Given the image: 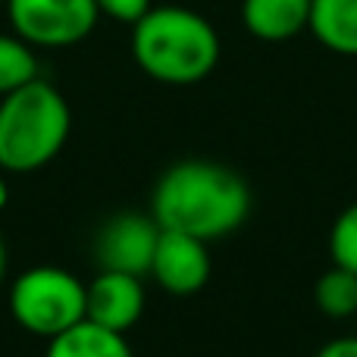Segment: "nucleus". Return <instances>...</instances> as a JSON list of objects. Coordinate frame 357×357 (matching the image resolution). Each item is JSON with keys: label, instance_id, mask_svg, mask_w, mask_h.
<instances>
[{"label": "nucleus", "instance_id": "f257e3e1", "mask_svg": "<svg viewBox=\"0 0 357 357\" xmlns=\"http://www.w3.org/2000/svg\"><path fill=\"white\" fill-rule=\"evenodd\" d=\"M254 207L251 185L216 160H178L151 191V216L167 232L220 241L238 232Z\"/></svg>", "mask_w": 357, "mask_h": 357}, {"label": "nucleus", "instance_id": "f03ea898", "mask_svg": "<svg viewBox=\"0 0 357 357\" xmlns=\"http://www.w3.org/2000/svg\"><path fill=\"white\" fill-rule=\"evenodd\" d=\"M132 56L154 82L197 85L220 63V35L188 6H151L132 25Z\"/></svg>", "mask_w": 357, "mask_h": 357}, {"label": "nucleus", "instance_id": "7ed1b4c3", "mask_svg": "<svg viewBox=\"0 0 357 357\" xmlns=\"http://www.w3.org/2000/svg\"><path fill=\"white\" fill-rule=\"evenodd\" d=\"M73 113L47 79L0 98V173H38L60 157L69 142Z\"/></svg>", "mask_w": 357, "mask_h": 357}, {"label": "nucleus", "instance_id": "20e7f679", "mask_svg": "<svg viewBox=\"0 0 357 357\" xmlns=\"http://www.w3.org/2000/svg\"><path fill=\"white\" fill-rule=\"evenodd\" d=\"M10 314L25 333L54 339L85 320V282L63 266H31L10 282Z\"/></svg>", "mask_w": 357, "mask_h": 357}, {"label": "nucleus", "instance_id": "39448f33", "mask_svg": "<svg viewBox=\"0 0 357 357\" xmlns=\"http://www.w3.org/2000/svg\"><path fill=\"white\" fill-rule=\"evenodd\" d=\"M13 31L31 47H69L85 41L100 19L94 0H6Z\"/></svg>", "mask_w": 357, "mask_h": 357}, {"label": "nucleus", "instance_id": "423d86ee", "mask_svg": "<svg viewBox=\"0 0 357 357\" xmlns=\"http://www.w3.org/2000/svg\"><path fill=\"white\" fill-rule=\"evenodd\" d=\"M157 241L160 226L151 213H116L94 235V260L100 270L148 276Z\"/></svg>", "mask_w": 357, "mask_h": 357}, {"label": "nucleus", "instance_id": "0eeeda50", "mask_svg": "<svg viewBox=\"0 0 357 357\" xmlns=\"http://www.w3.org/2000/svg\"><path fill=\"white\" fill-rule=\"evenodd\" d=\"M210 266L213 264H210L207 241L195 238V235L160 229V241H157L154 264H151L148 276H154V282L167 295L188 298L197 295L210 282Z\"/></svg>", "mask_w": 357, "mask_h": 357}, {"label": "nucleus", "instance_id": "6e6552de", "mask_svg": "<svg viewBox=\"0 0 357 357\" xmlns=\"http://www.w3.org/2000/svg\"><path fill=\"white\" fill-rule=\"evenodd\" d=\"M144 304H148V295H144L142 276L100 270L91 282H85V320L113 333H129L142 320Z\"/></svg>", "mask_w": 357, "mask_h": 357}, {"label": "nucleus", "instance_id": "1a4fd4ad", "mask_svg": "<svg viewBox=\"0 0 357 357\" xmlns=\"http://www.w3.org/2000/svg\"><path fill=\"white\" fill-rule=\"evenodd\" d=\"M241 22L260 41H289L310 22V0H241Z\"/></svg>", "mask_w": 357, "mask_h": 357}, {"label": "nucleus", "instance_id": "9d476101", "mask_svg": "<svg viewBox=\"0 0 357 357\" xmlns=\"http://www.w3.org/2000/svg\"><path fill=\"white\" fill-rule=\"evenodd\" d=\"M307 29L326 50L357 56V0H310Z\"/></svg>", "mask_w": 357, "mask_h": 357}, {"label": "nucleus", "instance_id": "9b49d317", "mask_svg": "<svg viewBox=\"0 0 357 357\" xmlns=\"http://www.w3.org/2000/svg\"><path fill=\"white\" fill-rule=\"evenodd\" d=\"M44 357H135L129 339L123 333L104 329L91 320H82L69 326L66 333L54 335L47 342Z\"/></svg>", "mask_w": 357, "mask_h": 357}, {"label": "nucleus", "instance_id": "f8f14e48", "mask_svg": "<svg viewBox=\"0 0 357 357\" xmlns=\"http://www.w3.org/2000/svg\"><path fill=\"white\" fill-rule=\"evenodd\" d=\"M317 310L329 320H348L357 314V276L351 270H342L333 264L314 285Z\"/></svg>", "mask_w": 357, "mask_h": 357}, {"label": "nucleus", "instance_id": "ddd939ff", "mask_svg": "<svg viewBox=\"0 0 357 357\" xmlns=\"http://www.w3.org/2000/svg\"><path fill=\"white\" fill-rule=\"evenodd\" d=\"M38 79V56L29 41L13 31L0 35V98Z\"/></svg>", "mask_w": 357, "mask_h": 357}, {"label": "nucleus", "instance_id": "4468645a", "mask_svg": "<svg viewBox=\"0 0 357 357\" xmlns=\"http://www.w3.org/2000/svg\"><path fill=\"white\" fill-rule=\"evenodd\" d=\"M329 257L335 266L357 276V201L348 204L329 229Z\"/></svg>", "mask_w": 357, "mask_h": 357}, {"label": "nucleus", "instance_id": "2eb2a0df", "mask_svg": "<svg viewBox=\"0 0 357 357\" xmlns=\"http://www.w3.org/2000/svg\"><path fill=\"white\" fill-rule=\"evenodd\" d=\"M100 10V16H110L116 22H126V25H135L144 13L154 6V0H94Z\"/></svg>", "mask_w": 357, "mask_h": 357}, {"label": "nucleus", "instance_id": "dca6fc26", "mask_svg": "<svg viewBox=\"0 0 357 357\" xmlns=\"http://www.w3.org/2000/svg\"><path fill=\"white\" fill-rule=\"evenodd\" d=\"M317 357H357V335H345V339H333L317 351Z\"/></svg>", "mask_w": 357, "mask_h": 357}, {"label": "nucleus", "instance_id": "f3484780", "mask_svg": "<svg viewBox=\"0 0 357 357\" xmlns=\"http://www.w3.org/2000/svg\"><path fill=\"white\" fill-rule=\"evenodd\" d=\"M6 273H10V251H6V241L0 235V289L6 285Z\"/></svg>", "mask_w": 357, "mask_h": 357}, {"label": "nucleus", "instance_id": "a211bd4d", "mask_svg": "<svg viewBox=\"0 0 357 357\" xmlns=\"http://www.w3.org/2000/svg\"><path fill=\"white\" fill-rule=\"evenodd\" d=\"M10 204V185H6V173H0V213L6 210Z\"/></svg>", "mask_w": 357, "mask_h": 357}, {"label": "nucleus", "instance_id": "6ab92c4d", "mask_svg": "<svg viewBox=\"0 0 357 357\" xmlns=\"http://www.w3.org/2000/svg\"><path fill=\"white\" fill-rule=\"evenodd\" d=\"M0 3H6V0H0Z\"/></svg>", "mask_w": 357, "mask_h": 357}]
</instances>
